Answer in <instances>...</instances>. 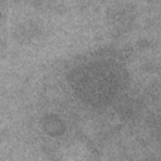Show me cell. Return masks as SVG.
Masks as SVG:
<instances>
[{
	"label": "cell",
	"mask_w": 161,
	"mask_h": 161,
	"mask_svg": "<svg viewBox=\"0 0 161 161\" xmlns=\"http://www.w3.org/2000/svg\"><path fill=\"white\" fill-rule=\"evenodd\" d=\"M75 97L92 107L112 103L127 83L126 69L114 59L87 60L72 69L68 77Z\"/></svg>",
	"instance_id": "cell-1"
}]
</instances>
